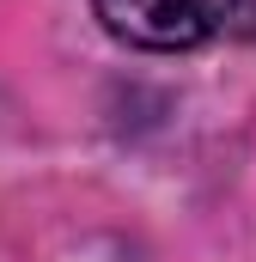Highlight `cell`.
I'll list each match as a JSON object with an SVG mask.
<instances>
[{
    "label": "cell",
    "mask_w": 256,
    "mask_h": 262,
    "mask_svg": "<svg viewBox=\"0 0 256 262\" xmlns=\"http://www.w3.org/2000/svg\"><path fill=\"white\" fill-rule=\"evenodd\" d=\"M244 0H92V12L104 18L110 37H122L134 49H195L214 43Z\"/></svg>",
    "instance_id": "cell-1"
}]
</instances>
